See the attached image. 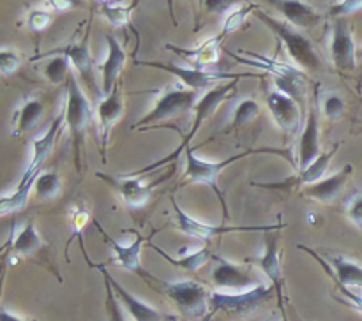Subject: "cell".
<instances>
[{
	"label": "cell",
	"instance_id": "cell-15",
	"mask_svg": "<svg viewBox=\"0 0 362 321\" xmlns=\"http://www.w3.org/2000/svg\"><path fill=\"white\" fill-rule=\"evenodd\" d=\"M99 180L108 183L129 208H144L152 198V189L156 183H144L140 176L127 175V176H110L106 173H95Z\"/></svg>",
	"mask_w": 362,
	"mask_h": 321
},
{
	"label": "cell",
	"instance_id": "cell-31",
	"mask_svg": "<svg viewBox=\"0 0 362 321\" xmlns=\"http://www.w3.org/2000/svg\"><path fill=\"white\" fill-rule=\"evenodd\" d=\"M260 104L255 99L246 97L240 99L237 106L232 111V122H230V129H239V127L247 126L250 122L257 120L260 116Z\"/></svg>",
	"mask_w": 362,
	"mask_h": 321
},
{
	"label": "cell",
	"instance_id": "cell-13",
	"mask_svg": "<svg viewBox=\"0 0 362 321\" xmlns=\"http://www.w3.org/2000/svg\"><path fill=\"white\" fill-rule=\"evenodd\" d=\"M331 59L339 73L349 74L356 71V42H354L352 28L345 18H336L332 23Z\"/></svg>",
	"mask_w": 362,
	"mask_h": 321
},
{
	"label": "cell",
	"instance_id": "cell-40",
	"mask_svg": "<svg viewBox=\"0 0 362 321\" xmlns=\"http://www.w3.org/2000/svg\"><path fill=\"white\" fill-rule=\"evenodd\" d=\"M346 217L362 231V193H356L346 201Z\"/></svg>",
	"mask_w": 362,
	"mask_h": 321
},
{
	"label": "cell",
	"instance_id": "cell-5",
	"mask_svg": "<svg viewBox=\"0 0 362 321\" xmlns=\"http://www.w3.org/2000/svg\"><path fill=\"white\" fill-rule=\"evenodd\" d=\"M198 101H200L198 90H191V88L184 87L180 81H177V83L166 87L165 90L156 92L152 108L134 123L133 129H151L154 127V123L175 119L189 109H194Z\"/></svg>",
	"mask_w": 362,
	"mask_h": 321
},
{
	"label": "cell",
	"instance_id": "cell-10",
	"mask_svg": "<svg viewBox=\"0 0 362 321\" xmlns=\"http://www.w3.org/2000/svg\"><path fill=\"white\" fill-rule=\"evenodd\" d=\"M214 260L216 265L211 272V281L221 291H247L262 284L260 279L255 275L253 268L247 265L233 263L219 256H214Z\"/></svg>",
	"mask_w": 362,
	"mask_h": 321
},
{
	"label": "cell",
	"instance_id": "cell-49",
	"mask_svg": "<svg viewBox=\"0 0 362 321\" xmlns=\"http://www.w3.org/2000/svg\"><path fill=\"white\" fill-rule=\"evenodd\" d=\"M271 321H285V320H271Z\"/></svg>",
	"mask_w": 362,
	"mask_h": 321
},
{
	"label": "cell",
	"instance_id": "cell-27",
	"mask_svg": "<svg viewBox=\"0 0 362 321\" xmlns=\"http://www.w3.org/2000/svg\"><path fill=\"white\" fill-rule=\"evenodd\" d=\"M223 41V35L218 34L214 37L207 39V41L202 42L200 46L197 48H179V46H173V44H166V48L170 52H175L177 55L182 56V59L189 60L191 67H198V69H205L209 71L207 67H212L218 63L219 60V44Z\"/></svg>",
	"mask_w": 362,
	"mask_h": 321
},
{
	"label": "cell",
	"instance_id": "cell-1",
	"mask_svg": "<svg viewBox=\"0 0 362 321\" xmlns=\"http://www.w3.org/2000/svg\"><path fill=\"white\" fill-rule=\"evenodd\" d=\"M255 154H276V155H285L286 159L290 161V155L286 150H279V148H271V147H264V148H255L250 147L243 152H237V154L230 155V157L223 159V161H205V159H200L197 154H194L193 147L187 148L184 152V157H186V168H184L182 173V183H204V186H209L214 194L218 196L219 205H221L223 210V217H228V205H226L225 194L223 190L219 189L218 178L221 175V171L228 166H232L235 161H240V159H246L250 155Z\"/></svg>",
	"mask_w": 362,
	"mask_h": 321
},
{
	"label": "cell",
	"instance_id": "cell-9",
	"mask_svg": "<svg viewBox=\"0 0 362 321\" xmlns=\"http://www.w3.org/2000/svg\"><path fill=\"white\" fill-rule=\"evenodd\" d=\"M272 288L267 284H258L247 291H221L216 289L211 293V313L246 314L260 305L267 296H271Z\"/></svg>",
	"mask_w": 362,
	"mask_h": 321
},
{
	"label": "cell",
	"instance_id": "cell-46",
	"mask_svg": "<svg viewBox=\"0 0 362 321\" xmlns=\"http://www.w3.org/2000/svg\"><path fill=\"white\" fill-rule=\"evenodd\" d=\"M212 316H214V313H209V314H205V316L202 317V321H211V320H212Z\"/></svg>",
	"mask_w": 362,
	"mask_h": 321
},
{
	"label": "cell",
	"instance_id": "cell-12",
	"mask_svg": "<svg viewBox=\"0 0 362 321\" xmlns=\"http://www.w3.org/2000/svg\"><path fill=\"white\" fill-rule=\"evenodd\" d=\"M341 143H334L332 148L329 150L322 152L320 157L306 168L304 171H296V175L288 176L283 182H253L255 187H264V189H279V190H296V189H303V187L310 186V183L318 182V180L325 178V173H327L329 164L334 159L336 152L339 150Z\"/></svg>",
	"mask_w": 362,
	"mask_h": 321
},
{
	"label": "cell",
	"instance_id": "cell-35",
	"mask_svg": "<svg viewBox=\"0 0 362 321\" xmlns=\"http://www.w3.org/2000/svg\"><path fill=\"white\" fill-rule=\"evenodd\" d=\"M251 11H257V7L253 6V4H246V6H239L237 9H233L232 13L226 14L225 18V23H223V28L219 34L225 37V35L232 34V32L239 30L240 25L244 23V20H246L247 14L251 13Z\"/></svg>",
	"mask_w": 362,
	"mask_h": 321
},
{
	"label": "cell",
	"instance_id": "cell-23",
	"mask_svg": "<svg viewBox=\"0 0 362 321\" xmlns=\"http://www.w3.org/2000/svg\"><path fill=\"white\" fill-rule=\"evenodd\" d=\"M354 175V166L345 164L338 173L331 176H325V178L318 180V182L310 183V186L303 187L300 194L310 200L318 201V203H331L332 200L338 198V194L341 193L343 187L346 186L350 176Z\"/></svg>",
	"mask_w": 362,
	"mask_h": 321
},
{
	"label": "cell",
	"instance_id": "cell-3",
	"mask_svg": "<svg viewBox=\"0 0 362 321\" xmlns=\"http://www.w3.org/2000/svg\"><path fill=\"white\" fill-rule=\"evenodd\" d=\"M62 109L66 116V126L71 133V141H73L74 166L81 173V148H83L85 131L90 126L92 108L74 73H71L66 81V99H64Z\"/></svg>",
	"mask_w": 362,
	"mask_h": 321
},
{
	"label": "cell",
	"instance_id": "cell-45",
	"mask_svg": "<svg viewBox=\"0 0 362 321\" xmlns=\"http://www.w3.org/2000/svg\"><path fill=\"white\" fill-rule=\"evenodd\" d=\"M0 321H28V320H23V317H20L18 314L11 313L9 309H6V307H4L2 313H0Z\"/></svg>",
	"mask_w": 362,
	"mask_h": 321
},
{
	"label": "cell",
	"instance_id": "cell-20",
	"mask_svg": "<svg viewBox=\"0 0 362 321\" xmlns=\"http://www.w3.org/2000/svg\"><path fill=\"white\" fill-rule=\"evenodd\" d=\"M265 101H267L269 111H271L272 119H274L276 126H278L279 129L285 131V133L288 134H293L299 131L300 108L297 99H293L292 95L274 88V90L269 92Z\"/></svg>",
	"mask_w": 362,
	"mask_h": 321
},
{
	"label": "cell",
	"instance_id": "cell-19",
	"mask_svg": "<svg viewBox=\"0 0 362 321\" xmlns=\"http://www.w3.org/2000/svg\"><path fill=\"white\" fill-rule=\"evenodd\" d=\"M320 147V122H318L317 106H311L308 109L306 122H304L303 133L299 140V154H297L296 171H304L310 168L315 161L322 155Z\"/></svg>",
	"mask_w": 362,
	"mask_h": 321
},
{
	"label": "cell",
	"instance_id": "cell-2",
	"mask_svg": "<svg viewBox=\"0 0 362 321\" xmlns=\"http://www.w3.org/2000/svg\"><path fill=\"white\" fill-rule=\"evenodd\" d=\"M239 80H240V78H239ZM239 80H230V81H225V83H219V85H216V87L209 88V90L205 92L204 95H202L200 101L197 102V106H194L193 123H191L187 134H184V136H182L179 147H177L175 150H173L170 155L163 157L161 161L152 162V164H148L147 168L140 169V171H134L133 175L138 176V175H141V173L152 171V169L159 168V166L168 164V162H172V161H177V159H179L180 155H182L184 152L187 150V148H189V143L193 141V138L197 136V133L200 131V127L204 126V122L207 120V116H211L212 113H214L216 109L219 108V104H223L226 99L232 97V95L235 94V88H237V85H239Z\"/></svg>",
	"mask_w": 362,
	"mask_h": 321
},
{
	"label": "cell",
	"instance_id": "cell-25",
	"mask_svg": "<svg viewBox=\"0 0 362 321\" xmlns=\"http://www.w3.org/2000/svg\"><path fill=\"white\" fill-rule=\"evenodd\" d=\"M269 2L296 28H315L322 21V14L304 0H269Z\"/></svg>",
	"mask_w": 362,
	"mask_h": 321
},
{
	"label": "cell",
	"instance_id": "cell-33",
	"mask_svg": "<svg viewBox=\"0 0 362 321\" xmlns=\"http://www.w3.org/2000/svg\"><path fill=\"white\" fill-rule=\"evenodd\" d=\"M52 59L42 67V74L46 80L53 85H59L62 81H67L71 76V62L66 55H49Z\"/></svg>",
	"mask_w": 362,
	"mask_h": 321
},
{
	"label": "cell",
	"instance_id": "cell-32",
	"mask_svg": "<svg viewBox=\"0 0 362 321\" xmlns=\"http://www.w3.org/2000/svg\"><path fill=\"white\" fill-rule=\"evenodd\" d=\"M60 189H62V180H60L59 173L45 171L39 173L37 178H35L34 190L39 200H53V198L59 196Z\"/></svg>",
	"mask_w": 362,
	"mask_h": 321
},
{
	"label": "cell",
	"instance_id": "cell-21",
	"mask_svg": "<svg viewBox=\"0 0 362 321\" xmlns=\"http://www.w3.org/2000/svg\"><path fill=\"white\" fill-rule=\"evenodd\" d=\"M92 267L98 268V270L103 274V277H105L106 281L112 284L113 291H115V295H117V298H119L122 309L126 310V313L129 314L134 321H163L165 320V316H163V314L159 313L156 307L148 305L147 302L136 298L133 293L127 291V289L124 288V286L120 284V282L117 281V279L113 277L108 270H106L105 265H92Z\"/></svg>",
	"mask_w": 362,
	"mask_h": 321
},
{
	"label": "cell",
	"instance_id": "cell-11",
	"mask_svg": "<svg viewBox=\"0 0 362 321\" xmlns=\"http://www.w3.org/2000/svg\"><path fill=\"white\" fill-rule=\"evenodd\" d=\"M64 126H66V116H64V109H60L59 116L53 119V122L49 123L46 133L41 134V136H37L34 141H32V157L30 161H28L25 171L21 173V178L16 187H23L27 186V183L35 182L37 175L41 173V166L45 164V161L49 157V154H52L53 147H55V141L59 140Z\"/></svg>",
	"mask_w": 362,
	"mask_h": 321
},
{
	"label": "cell",
	"instance_id": "cell-34",
	"mask_svg": "<svg viewBox=\"0 0 362 321\" xmlns=\"http://www.w3.org/2000/svg\"><path fill=\"white\" fill-rule=\"evenodd\" d=\"M320 108L325 119L334 122V120H339L345 115L346 102L343 95L338 94V92H324L320 95Z\"/></svg>",
	"mask_w": 362,
	"mask_h": 321
},
{
	"label": "cell",
	"instance_id": "cell-6",
	"mask_svg": "<svg viewBox=\"0 0 362 321\" xmlns=\"http://www.w3.org/2000/svg\"><path fill=\"white\" fill-rule=\"evenodd\" d=\"M147 282H152L154 288L165 293L168 298H172L177 303L182 313L189 316H204L211 313V289L197 281H163V279L152 277L148 272H144L140 275Z\"/></svg>",
	"mask_w": 362,
	"mask_h": 321
},
{
	"label": "cell",
	"instance_id": "cell-26",
	"mask_svg": "<svg viewBox=\"0 0 362 321\" xmlns=\"http://www.w3.org/2000/svg\"><path fill=\"white\" fill-rule=\"evenodd\" d=\"M42 113H45V104L35 95H28L25 97L20 104L16 106L11 119V136L20 138L23 134L30 133L41 120Z\"/></svg>",
	"mask_w": 362,
	"mask_h": 321
},
{
	"label": "cell",
	"instance_id": "cell-44",
	"mask_svg": "<svg viewBox=\"0 0 362 321\" xmlns=\"http://www.w3.org/2000/svg\"><path fill=\"white\" fill-rule=\"evenodd\" d=\"M42 4L48 7H52V9L57 11V13H64V11L78 6L80 2H78V0H42Z\"/></svg>",
	"mask_w": 362,
	"mask_h": 321
},
{
	"label": "cell",
	"instance_id": "cell-43",
	"mask_svg": "<svg viewBox=\"0 0 362 321\" xmlns=\"http://www.w3.org/2000/svg\"><path fill=\"white\" fill-rule=\"evenodd\" d=\"M339 293L345 296V302L349 305H352L354 309H357L359 313H362V293L356 291V289H350V288H343V286H338Z\"/></svg>",
	"mask_w": 362,
	"mask_h": 321
},
{
	"label": "cell",
	"instance_id": "cell-29",
	"mask_svg": "<svg viewBox=\"0 0 362 321\" xmlns=\"http://www.w3.org/2000/svg\"><path fill=\"white\" fill-rule=\"evenodd\" d=\"M151 247L156 250V253L161 254V256L165 258L170 265H173V267H177V268H182V270H187V272H197L198 268L204 267V265L207 263L211 258H214V254H212V250L209 249L207 246L200 247V249H193V250L180 249L179 258L170 256V254H166L165 250L159 249L158 246H152L151 243Z\"/></svg>",
	"mask_w": 362,
	"mask_h": 321
},
{
	"label": "cell",
	"instance_id": "cell-38",
	"mask_svg": "<svg viewBox=\"0 0 362 321\" xmlns=\"http://www.w3.org/2000/svg\"><path fill=\"white\" fill-rule=\"evenodd\" d=\"M49 23H52V13H48L46 9H32L28 13L27 25L32 32L46 30Z\"/></svg>",
	"mask_w": 362,
	"mask_h": 321
},
{
	"label": "cell",
	"instance_id": "cell-47",
	"mask_svg": "<svg viewBox=\"0 0 362 321\" xmlns=\"http://www.w3.org/2000/svg\"><path fill=\"white\" fill-rule=\"evenodd\" d=\"M356 134H362V120H359V122H357V131H356Z\"/></svg>",
	"mask_w": 362,
	"mask_h": 321
},
{
	"label": "cell",
	"instance_id": "cell-7",
	"mask_svg": "<svg viewBox=\"0 0 362 321\" xmlns=\"http://www.w3.org/2000/svg\"><path fill=\"white\" fill-rule=\"evenodd\" d=\"M172 200L173 212H175L177 226H179L180 231H184L186 235L194 236L198 240H204V242H209V240L216 238V236L226 235V233L232 231H274V229H283L285 228V222H278V224L271 226H225V224H207V222H202L198 219L191 217L189 214L182 210L179 207V203L175 201V198H170Z\"/></svg>",
	"mask_w": 362,
	"mask_h": 321
},
{
	"label": "cell",
	"instance_id": "cell-16",
	"mask_svg": "<svg viewBox=\"0 0 362 321\" xmlns=\"http://www.w3.org/2000/svg\"><path fill=\"white\" fill-rule=\"evenodd\" d=\"M48 55H66L69 59L71 66L76 69V73L80 74L81 80L85 81V87L92 92V94L98 97V101L101 99V94H99V88L95 85V76H94V62H92L90 48H88V35H85L81 41L78 42H69L67 46L59 49H53V52L45 53L41 56Z\"/></svg>",
	"mask_w": 362,
	"mask_h": 321
},
{
	"label": "cell",
	"instance_id": "cell-17",
	"mask_svg": "<svg viewBox=\"0 0 362 321\" xmlns=\"http://www.w3.org/2000/svg\"><path fill=\"white\" fill-rule=\"evenodd\" d=\"M124 113V97L120 87L117 85L115 90L110 95H103L95 106V116L99 123V140H101V157L106 161V148L110 145L113 126L119 122Z\"/></svg>",
	"mask_w": 362,
	"mask_h": 321
},
{
	"label": "cell",
	"instance_id": "cell-30",
	"mask_svg": "<svg viewBox=\"0 0 362 321\" xmlns=\"http://www.w3.org/2000/svg\"><path fill=\"white\" fill-rule=\"evenodd\" d=\"M134 7H136V0H134L133 4L113 2V0H110V2L101 4L99 14H101L110 25H113V27H124V25L129 23L131 13H133Z\"/></svg>",
	"mask_w": 362,
	"mask_h": 321
},
{
	"label": "cell",
	"instance_id": "cell-8",
	"mask_svg": "<svg viewBox=\"0 0 362 321\" xmlns=\"http://www.w3.org/2000/svg\"><path fill=\"white\" fill-rule=\"evenodd\" d=\"M140 66L145 67H154V69H161L170 73L172 76L177 78V81L184 85V87L191 88V90H205V88H212L218 85V81H230V80H239L244 76H253V74H232V73H219V71H205L198 69V67H182L175 66V63H165V62H138Z\"/></svg>",
	"mask_w": 362,
	"mask_h": 321
},
{
	"label": "cell",
	"instance_id": "cell-24",
	"mask_svg": "<svg viewBox=\"0 0 362 321\" xmlns=\"http://www.w3.org/2000/svg\"><path fill=\"white\" fill-rule=\"evenodd\" d=\"M106 46H108V53H106L105 62L99 66V69H101V97L110 95L115 90L119 74L127 60L126 49L120 46V42L113 35H106Z\"/></svg>",
	"mask_w": 362,
	"mask_h": 321
},
{
	"label": "cell",
	"instance_id": "cell-39",
	"mask_svg": "<svg viewBox=\"0 0 362 321\" xmlns=\"http://www.w3.org/2000/svg\"><path fill=\"white\" fill-rule=\"evenodd\" d=\"M69 217H71V229H73L74 235H81L83 228L88 224V221H90V214H88L87 208L81 207V205H74V207L71 208Z\"/></svg>",
	"mask_w": 362,
	"mask_h": 321
},
{
	"label": "cell",
	"instance_id": "cell-4",
	"mask_svg": "<svg viewBox=\"0 0 362 321\" xmlns=\"http://www.w3.org/2000/svg\"><path fill=\"white\" fill-rule=\"evenodd\" d=\"M257 14L258 20L265 25L267 28H271L276 34V37L285 44L286 53L290 55V59L296 62V67L299 66L300 71H310V73H315V71H320L322 60L318 56L317 49H315L311 39H308L306 35L300 34L299 28H296L293 25H290L288 21L276 20L274 16L267 14L265 11L257 9L253 11Z\"/></svg>",
	"mask_w": 362,
	"mask_h": 321
},
{
	"label": "cell",
	"instance_id": "cell-36",
	"mask_svg": "<svg viewBox=\"0 0 362 321\" xmlns=\"http://www.w3.org/2000/svg\"><path fill=\"white\" fill-rule=\"evenodd\" d=\"M105 289H106V316H108V321H126V317H124L122 305H120V302H119V298H117L115 291H113L112 284H110L106 279H105Z\"/></svg>",
	"mask_w": 362,
	"mask_h": 321
},
{
	"label": "cell",
	"instance_id": "cell-14",
	"mask_svg": "<svg viewBox=\"0 0 362 321\" xmlns=\"http://www.w3.org/2000/svg\"><path fill=\"white\" fill-rule=\"evenodd\" d=\"M94 224L98 226L99 233H101L103 238H105V242L108 243L110 250H112L113 263H115L117 267L126 268V270H129V272H134V274H138V275L144 274L145 270L141 268V247H144V243L148 242V240H151L152 236L159 231V229H152L151 236H144L141 233L134 231L133 242L124 246V243H119L117 240H113L112 236H110L108 233L103 229V226L99 224V221H94Z\"/></svg>",
	"mask_w": 362,
	"mask_h": 321
},
{
	"label": "cell",
	"instance_id": "cell-48",
	"mask_svg": "<svg viewBox=\"0 0 362 321\" xmlns=\"http://www.w3.org/2000/svg\"><path fill=\"white\" fill-rule=\"evenodd\" d=\"M168 4H170V7H172V0H168Z\"/></svg>",
	"mask_w": 362,
	"mask_h": 321
},
{
	"label": "cell",
	"instance_id": "cell-18",
	"mask_svg": "<svg viewBox=\"0 0 362 321\" xmlns=\"http://www.w3.org/2000/svg\"><path fill=\"white\" fill-rule=\"evenodd\" d=\"M299 247L303 250H306V253H310L313 258H317L318 263L331 274V277L338 282V286L356 289V291L362 293V263H359V261L352 260V258L341 256V254H339V256L338 254H332V256H329V261H331V267H329L315 250L308 249L306 246Z\"/></svg>",
	"mask_w": 362,
	"mask_h": 321
},
{
	"label": "cell",
	"instance_id": "cell-28",
	"mask_svg": "<svg viewBox=\"0 0 362 321\" xmlns=\"http://www.w3.org/2000/svg\"><path fill=\"white\" fill-rule=\"evenodd\" d=\"M42 246H45V242L39 236L34 221H27L11 235L4 250H11L13 256H30L35 250L41 249Z\"/></svg>",
	"mask_w": 362,
	"mask_h": 321
},
{
	"label": "cell",
	"instance_id": "cell-37",
	"mask_svg": "<svg viewBox=\"0 0 362 321\" xmlns=\"http://www.w3.org/2000/svg\"><path fill=\"white\" fill-rule=\"evenodd\" d=\"M20 55H18L14 49L4 46L2 52H0V73H2L4 76H9V74L16 73V71L20 69Z\"/></svg>",
	"mask_w": 362,
	"mask_h": 321
},
{
	"label": "cell",
	"instance_id": "cell-42",
	"mask_svg": "<svg viewBox=\"0 0 362 321\" xmlns=\"http://www.w3.org/2000/svg\"><path fill=\"white\" fill-rule=\"evenodd\" d=\"M243 4V0H204V6L212 14H230Z\"/></svg>",
	"mask_w": 362,
	"mask_h": 321
},
{
	"label": "cell",
	"instance_id": "cell-41",
	"mask_svg": "<svg viewBox=\"0 0 362 321\" xmlns=\"http://www.w3.org/2000/svg\"><path fill=\"white\" fill-rule=\"evenodd\" d=\"M362 9V0H339L331 7L329 14L332 18H345Z\"/></svg>",
	"mask_w": 362,
	"mask_h": 321
},
{
	"label": "cell",
	"instance_id": "cell-22",
	"mask_svg": "<svg viewBox=\"0 0 362 321\" xmlns=\"http://www.w3.org/2000/svg\"><path fill=\"white\" fill-rule=\"evenodd\" d=\"M281 231L283 229H274V231H265L264 238V249H262L260 256L255 260L265 277L271 281L272 288L278 293L279 300H281Z\"/></svg>",
	"mask_w": 362,
	"mask_h": 321
}]
</instances>
